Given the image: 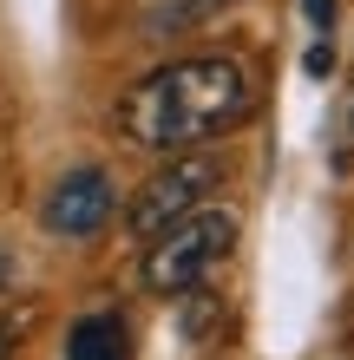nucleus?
Listing matches in <instances>:
<instances>
[{
  "instance_id": "5",
  "label": "nucleus",
  "mask_w": 354,
  "mask_h": 360,
  "mask_svg": "<svg viewBox=\"0 0 354 360\" xmlns=\"http://www.w3.org/2000/svg\"><path fill=\"white\" fill-rule=\"evenodd\" d=\"M66 360H132V328L118 314H86L66 341Z\"/></svg>"
},
{
  "instance_id": "9",
  "label": "nucleus",
  "mask_w": 354,
  "mask_h": 360,
  "mask_svg": "<svg viewBox=\"0 0 354 360\" xmlns=\"http://www.w3.org/2000/svg\"><path fill=\"white\" fill-rule=\"evenodd\" d=\"M20 347V314H0V360H13Z\"/></svg>"
},
{
  "instance_id": "4",
  "label": "nucleus",
  "mask_w": 354,
  "mask_h": 360,
  "mask_svg": "<svg viewBox=\"0 0 354 360\" xmlns=\"http://www.w3.org/2000/svg\"><path fill=\"white\" fill-rule=\"evenodd\" d=\"M112 210H118L112 177L99 171V164H86V171H66V177L46 190V203H39V223H46L53 236L79 243V236H99V229L112 223Z\"/></svg>"
},
{
  "instance_id": "2",
  "label": "nucleus",
  "mask_w": 354,
  "mask_h": 360,
  "mask_svg": "<svg viewBox=\"0 0 354 360\" xmlns=\"http://www.w3.org/2000/svg\"><path fill=\"white\" fill-rule=\"evenodd\" d=\"M230 249H236V217L203 203L191 217H177L164 236L144 243V288L151 295H191L230 262Z\"/></svg>"
},
{
  "instance_id": "6",
  "label": "nucleus",
  "mask_w": 354,
  "mask_h": 360,
  "mask_svg": "<svg viewBox=\"0 0 354 360\" xmlns=\"http://www.w3.org/2000/svg\"><path fill=\"white\" fill-rule=\"evenodd\" d=\"M335 164L354 171V79L341 86V105H335Z\"/></svg>"
},
{
  "instance_id": "1",
  "label": "nucleus",
  "mask_w": 354,
  "mask_h": 360,
  "mask_svg": "<svg viewBox=\"0 0 354 360\" xmlns=\"http://www.w3.org/2000/svg\"><path fill=\"white\" fill-rule=\"evenodd\" d=\"M249 86L243 59L230 53H203V59H177V66L144 72L138 86H125L118 98V131L138 151H197L203 138H223L230 124L249 118Z\"/></svg>"
},
{
  "instance_id": "3",
  "label": "nucleus",
  "mask_w": 354,
  "mask_h": 360,
  "mask_svg": "<svg viewBox=\"0 0 354 360\" xmlns=\"http://www.w3.org/2000/svg\"><path fill=\"white\" fill-rule=\"evenodd\" d=\"M223 184V158H203V151H177L171 164H164L158 177L138 184L132 210H125V229H132L138 243L164 236L177 217H191V210H203V197Z\"/></svg>"
},
{
  "instance_id": "10",
  "label": "nucleus",
  "mask_w": 354,
  "mask_h": 360,
  "mask_svg": "<svg viewBox=\"0 0 354 360\" xmlns=\"http://www.w3.org/2000/svg\"><path fill=\"white\" fill-rule=\"evenodd\" d=\"M328 66H335V53H328V39H315V46H308V72L328 79Z\"/></svg>"
},
{
  "instance_id": "7",
  "label": "nucleus",
  "mask_w": 354,
  "mask_h": 360,
  "mask_svg": "<svg viewBox=\"0 0 354 360\" xmlns=\"http://www.w3.org/2000/svg\"><path fill=\"white\" fill-rule=\"evenodd\" d=\"M230 0H171V13H164V27H197V20L223 13Z\"/></svg>"
},
{
  "instance_id": "8",
  "label": "nucleus",
  "mask_w": 354,
  "mask_h": 360,
  "mask_svg": "<svg viewBox=\"0 0 354 360\" xmlns=\"http://www.w3.org/2000/svg\"><path fill=\"white\" fill-rule=\"evenodd\" d=\"M302 13H308V27L328 39V27H335V0H302Z\"/></svg>"
}]
</instances>
